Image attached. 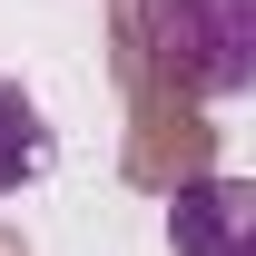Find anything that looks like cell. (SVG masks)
I'll use <instances>...</instances> for the list:
<instances>
[{
	"label": "cell",
	"mask_w": 256,
	"mask_h": 256,
	"mask_svg": "<svg viewBox=\"0 0 256 256\" xmlns=\"http://www.w3.org/2000/svg\"><path fill=\"white\" fill-rule=\"evenodd\" d=\"M40 168H50V128H40L30 89H10V79H0V197H10V188H30Z\"/></svg>",
	"instance_id": "3957f363"
},
{
	"label": "cell",
	"mask_w": 256,
	"mask_h": 256,
	"mask_svg": "<svg viewBox=\"0 0 256 256\" xmlns=\"http://www.w3.org/2000/svg\"><path fill=\"white\" fill-rule=\"evenodd\" d=\"M168 256H256V178H188L168 197Z\"/></svg>",
	"instance_id": "7a4b0ae2"
},
{
	"label": "cell",
	"mask_w": 256,
	"mask_h": 256,
	"mask_svg": "<svg viewBox=\"0 0 256 256\" xmlns=\"http://www.w3.org/2000/svg\"><path fill=\"white\" fill-rule=\"evenodd\" d=\"M138 50L188 98L256 89V0H138Z\"/></svg>",
	"instance_id": "6da1fadb"
}]
</instances>
